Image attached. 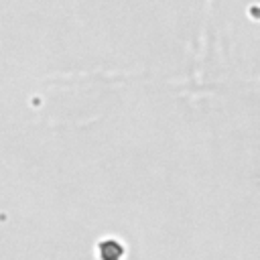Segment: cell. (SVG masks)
<instances>
[{
	"label": "cell",
	"instance_id": "obj_1",
	"mask_svg": "<svg viewBox=\"0 0 260 260\" xmlns=\"http://www.w3.org/2000/svg\"><path fill=\"white\" fill-rule=\"evenodd\" d=\"M95 256L100 260H124L126 256V246L118 238H102L95 246Z\"/></svg>",
	"mask_w": 260,
	"mask_h": 260
}]
</instances>
